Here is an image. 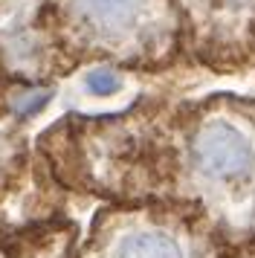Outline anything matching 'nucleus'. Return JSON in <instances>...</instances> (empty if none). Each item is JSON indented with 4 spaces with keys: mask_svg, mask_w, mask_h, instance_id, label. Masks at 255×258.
Masks as SVG:
<instances>
[{
    "mask_svg": "<svg viewBox=\"0 0 255 258\" xmlns=\"http://www.w3.org/2000/svg\"><path fill=\"white\" fill-rule=\"evenodd\" d=\"M38 154L70 195L104 206H174L232 246L255 244V99L148 96L119 113L64 116Z\"/></svg>",
    "mask_w": 255,
    "mask_h": 258,
    "instance_id": "1",
    "label": "nucleus"
},
{
    "mask_svg": "<svg viewBox=\"0 0 255 258\" xmlns=\"http://www.w3.org/2000/svg\"><path fill=\"white\" fill-rule=\"evenodd\" d=\"M61 47L76 61L165 73L183 64L174 0H49Z\"/></svg>",
    "mask_w": 255,
    "mask_h": 258,
    "instance_id": "2",
    "label": "nucleus"
},
{
    "mask_svg": "<svg viewBox=\"0 0 255 258\" xmlns=\"http://www.w3.org/2000/svg\"><path fill=\"white\" fill-rule=\"evenodd\" d=\"M229 244L188 209L102 206L81 238L79 258H226Z\"/></svg>",
    "mask_w": 255,
    "mask_h": 258,
    "instance_id": "3",
    "label": "nucleus"
},
{
    "mask_svg": "<svg viewBox=\"0 0 255 258\" xmlns=\"http://www.w3.org/2000/svg\"><path fill=\"white\" fill-rule=\"evenodd\" d=\"M183 64L212 76L255 73V0H174Z\"/></svg>",
    "mask_w": 255,
    "mask_h": 258,
    "instance_id": "4",
    "label": "nucleus"
},
{
    "mask_svg": "<svg viewBox=\"0 0 255 258\" xmlns=\"http://www.w3.org/2000/svg\"><path fill=\"white\" fill-rule=\"evenodd\" d=\"M76 70L52 26L49 0H0V82L41 90Z\"/></svg>",
    "mask_w": 255,
    "mask_h": 258,
    "instance_id": "5",
    "label": "nucleus"
},
{
    "mask_svg": "<svg viewBox=\"0 0 255 258\" xmlns=\"http://www.w3.org/2000/svg\"><path fill=\"white\" fill-rule=\"evenodd\" d=\"M79 223L61 215L0 232V258H79Z\"/></svg>",
    "mask_w": 255,
    "mask_h": 258,
    "instance_id": "6",
    "label": "nucleus"
},
{
    "mask_svg": "<svg viewBox=\"0 0 255 258\" xmlns=\"http://www.w3.org/2000/svg\"><path fill=\"white\" fill-rule=\"evenodd\" d=\"M84 87H87L90 96H102V99L104 96H116L125 87V76H122V70H116V67H102V70L87 73Z\"/></svg>",
    "mask_w": 255,
    "mask_h": 258,
    "instance_id": "7",
    "label": "nucleus"
},
{
    "mask_svg": "<svg viewBox=\"0 0 255 258\" xmlns=\"http://www.w3.org/2000/svg\"><path fill=\"white\" fill-rule=\"evenodd\" d=\"M226 258H255V244H246V246H232Z\"/></svg>",
    "mask_w": 255,
    "mask_h": 258,
    "instance_id": "8",
    "label": "nucleus"
}]
</instances>
